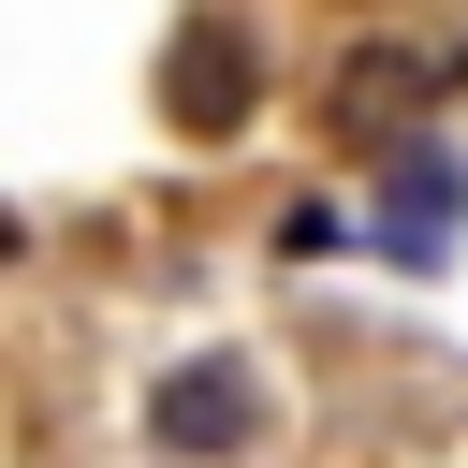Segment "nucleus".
Here are the masks:
<instances>
[{
    "label": "nucleus",
    "instance_id": "obj_1",
    "mask_svg": "<svg viewBox=\"0 0 468 468\" xmlns=\"http://www.w3.org/2000/svg\"><path fill=\"white\" fill-rule=\"evenodd\" d=\"M249 102H263V44H249L234 15H190L176 58H161V117L219 146V132H249Z\"/></svg>",
    "mask_w": 468,
    "mask_h": 468
},
{
    "label": "nucleus",
    "instance_id": "obj_3",
    "mask_svg": "<svg viewBox=\"0 0 468 468\" xmlns=\"http://www.w3.org/2000/svg\"><path fill=\"white\" fill-rule=\"evenodd\" d=\"M424 88H439V73H424L410 44H366V58L336 73V117H366V132H380V117H395V102H424Z\"/></svg>",
    "mask_w": 468,
    "mask_h": 468
},
{
    "label": "nucleus",
    "instance_id": "obj_4",
    "mask_svg": "<svg viewBox=\"0 0 468 468\" xmlns=\"http://www.w3.org/2000/svg\"><path fill=\"white\" fill-rule=\"evenodd\" d=\"M15 249H29V234H15V205H0V263H15Z\"/></svg>",
    "mask_w": 468,
    "mask_h": 468
},
{
    "label": "nucleus",
    "instance_id": "obj_2",
    "mask_svg": "<svg viewBox=\"0 0 468 468\" xmlns=\"http://www.w3.org/2000/svg\"><path fill=\"white\" fill-rule=\"evenodd\" d=\"M249 424H263V395H249V366H234V351H190V366L146 395V439H161V453H190V468L249 453Z\"/></svg>",
    "mask_w": 468,
    "mask_h": 468
}]
</instances>
